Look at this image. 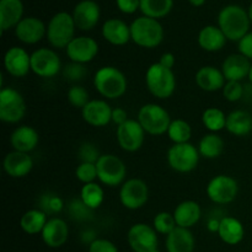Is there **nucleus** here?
<instances>
[{
	"instance_id": "obj_1",
	"label": "nucleus",
	"mask_w": 252,
	"mask_h": 252,
	"mask_svg": "<svg viewBox=\"0 0 252 252\" xmlns=\"http://www.w3.org/2000/svg\"><path fill=\"white\" fill-rule=\"evenodd\" d=\"M250 22L249 12L238 5H228L219 12L218 27L229 41L239 42L243 39L249 33Z\"/></svg>"
},
{
	"instance_id": "obj_2",
	"label": "nucleus",
	"mask_w": 252,
	"mask_h": 252,
	"mask_svg": "<svg viewBox=\"0 0 252 252\" xmlns=\"http://www.w3.org/2000/svg\"><path fill=\"white\" fill-rule=\"evenodd\" d=\"M94 86L102 97L116 100L122 97L128 88L125 74L115 66H102L94 76Z\"/></svg>"
},
{
	"instance_id": "obj_3",
	"label": "nucleus",
	"mask_w": 252,
	"mask_h": 252,
	"mask_svg": "<svg viewBox=\"0 0 252 252\" xmlns=\"http://www.w3.org/2000/svg\"><path fill=\"white\" fill-rule=\"evenodd\" d=\"M130 37L137 46L152 49L160 46L164 39V29L158 20L142 16L130 25Z\"/></svg>"
},
{
	"instance_id": "obj_4",
	"label": "nucleus",
	"mask_w": 252,
	"mask_h": 252,
	"mask_svg": "<svg viewBox=\"0 0 252 252\" xmlns=\"http://www.w3.org/2000/svg\"><path fill=\"white\" fill-rule=\"evenodd\" d=\"M145 84L154 97L165 100L174 95L176 89V78L172 69H167L161 64L154 63L148 68L145 74Z\"/></svg>"
},
{
	"instance_id": "obj_5",
	"label": "nucleus",
	"mask_w": 252,
	"mask_h": 252,
	"mask_svg": "<svg viewBox=\"0 0 252 252\" xmlns=\"http://www.w3.org/2000/svg\"><path fill=\"white\" fill-rule=\"evenodd\" d=\"M75 29L73 15L64 11L58 12L52 17L47 26V39L53 48H66L68 44L75 38Z\"/></svg>"
},
{
	"instance_id": "obj_6",
	"label": "nucleus",
	"mask_w": 252,
	"mask_h": 252,
	"mask_svg": "<svg viewBox=\"0 0 252 252\" xmlns=\"http://www.w3.org/2000/svg\"><path fill=\"white\" fill-rule=\"evenodd\" d=\"M138 122L150 135H162L167 133L171 118L169 112L158 103H147L138 112Z\"/></svg>"
},
{
	"instance_id": "obj_7",
	"label": "nucleus",
	"mask_w": 252,
	"mask_h": 252,
	"mask_svg": "<svg viewBox=\"0 0 252 252\" xmlns=\"http://www.w3.org/2000/svg\"><path fill=\"white\" fill-rule=\"evenodd\" d=\"M97 179L102 185L117 187L125 182L127 167L125 162L113 154H102L96 162Z\"/></svg>"
},
{
	"instance_id": "obj_8",
	"label": "nucleus",
	"mask_w": 252,
	"mask_h": 252,
	"mask_svg": "<svg viewBox=\"0 0 252 252\" xmlns=\"http://www.w3.org/2000/svg\"><path fill=\"white\" fill-rule=\"evenodd\" d=\"M26 115V102L17 90L2 88L0 90V121L4 123H19Z\"/></svg>"
},
{
	"instance_id": "obj_9",
	"label": "nucleus",
	"mask_w": 252,
	"mask_h": 252,
	"mask_svg": "<svg viewBox=\"0 0 252 252\" xmlns=\"http://www.w3.org/2000/svg\"><path fill=\"white\" fill-rule=\"evenodd\" d=\"M198 148L191 143L174 144L167 150V162L172 170L181 174L193 171L199 162Z\"/></svg>"
},
{
	"instance_id": "obj_10",
	"label": "nucleus",
	"mask_w": 252,
	"mask_h": 252,
	"mask_svg": "<svg viewBox=\"0 0 252 252\" xmlns=\"http://www.w3.org/2000/svg\"><path fill=\"white\" fill-rule=\"evenodd\" d=\"M149 199L148 185L140 179H129L125 181L120 189V201L125 208L137 211L143 208Z\"/></svg>"
},
{
	"instance_id": "obj_11",
	"label": "nucleus",
	"mask_w": 252,
	"mask_h": 252,
	"mask_svg": "<svg viewBox=\"0 0 252 252\" xmlns=\"http://www.w3.org/2000/svg\"><path fill=\"white\" fill-rule=\"evenodd\" d=\"M238 193V181L228 175H218L213 177L207 186V196L217 204L230 203L236 198Z\"/></svg>"
},
{
	"instance_id": "obj_12",
	"label": "nucleus",
	"mask_w": 252,
	"mask_h": 252,
	"mask_svg": "<svg viewBox=\"0 0 252 252\" xmlns=\"http://www.w3.org/2000/svg\"><path fill=\"white\" fill-rule=\"evenodd\" d=\"M61 70V58L53 49L39 48L31 54V71L39 78H53Z\"/></svg>"
},
{
	"instance_id": "obj_13",
	"label": "nucleus",
	"mask_w": 252,
	"mask_h": 252,
	"mask_svg": "<svg viewBox=\"0 0 252 252\" xmlns=\"http://www.w3.org/2000/svg\"><path fill=\"white\" fill-rule=\"evenodd\" d=\"M127 240L134 252H152L158 249V233L153 226L145 223H138L130 226Z\"/></svg>"
},
{
	"instance_id": "obj_14",
	"label": "nucleus",
	"mask_w": 252,
	"mask_h": 252,
	"mask_svg": "<svg viewBox=\"0 0 252 252\" xmlns=\"http://www.w3.org/2000/svg\"><path fill=\"white\" fill-rule=\"evenodd\" d=\"M145 138V130L138 122V120H128L127 122L117 127L118 145L125 152L134 153L143 147Z\"/></svg>"
},
{
	"instance_id": "obj_15",
	"label": "nucleus",
	"mask_w": 252,
	"mask_h": 252,
	"mask_svg": "<svg viewBox=\"0 0 252 252\" xmlns=\"http://www.w3.org/2000/svg\"><path fill=\"white\" fill-rule=\"evenodd\" d=\"M66 56L74 63L86 64L94 61L98 53V44L88 36L75 37L65 48Z\"/></svg>"
},
{
	"instance_id": "obj_16",
	"label": "nucleus",
	"mask_w": 252,
	"mask_h": 252,
	"mask_svg": "<svg viewBox=\"0 0 252 252\" xmlns=\"http://www.w3.org/2000/svg\"><path fill=\"white\" fill-rule=\"evenodd\" d=\"M4 66L14 78H24L31 70V54L21 47H11L4 56Z\"/></svg>"
},
{
	"instance_id": "obj_17",
	"label": "nucleus",
	"mask_w": 252,
	"mask_h": 252,
	"mask_svg": "<svg viewBox=\"0 0 252 252\" xmlns=\"http://www.w3.org/2000/svg\"><path fill=\"white\" fill-rule=\"evenodd\" d=\"M42 240L48 248H62L68 241L69 226L65 220L58 217H52L48 219L43 231L41 233Z\"/></svg>"
},
{
	"instance_id": "obj_18",
	"label": "nucleus",
	"mask_w": 252,
	"mask_h": 252,
	"mask_svg": "<svg viewBox=\"0 0 252 252\" xmlns=\"http://www.w3.org/2000/svg\"><path fill=\"white\" fill-rule=\"evenodd\" d=\"M47 34V27L37 17H25L15 27V36L25 44L38 43Z\"/></svg>"
},
{
	"instance_id": "obj_19",
	"label": "nucleus",
	"mask_w": 252,
	"mask_h": 252,
	"mask_svg": "<svg viewBox=\"0 0 252 252\" xmlns=\"http://www.w3.org/2000/svg\"><path fill=\"white\" fill-rule=\"evenodd\" d=\"M111 106L103 100H90V102L81 110L84 121L93 127H105L112 122Z\"/></svg>"
},
{
	"instance_id": "obj_20",
	"label": "nucleus",
	"mask_w": 252,
	"mask_h": 252,
	"mask_svg": "<svg viewBox=\"0 0 252 252\" xmlns=\"http://www.w3.org/2000/svg\"><path fill=\"white\" fill-rule=\"evenodd\" d=\"M2 167L6 175H9L12 179H22L32 171L33 160L27 153L12 150L7 153L6 157L4 158Z\"/></svg>"
},
{
	"instance_id": "obj_21",
	"label": "nucleus",
	"mask_w": 252,
	"mask_h": 252,
	"mask_svg": "<svg viewBox=\"0 0 252 252\" xmlns=\"http://www.w3.org/2000/svg\"><path fill=\"white\" fill-rule=\"evenodd\" d=\"M73 19L81 31L93 30L100 20V7L94 0H83L74 9Z\"/></svg>"
},
{
	"instance_id": "obj_22",
	"label": "nucleus",
	"mask_w": 252,
	"mask_h": 252,
	"mask_svg": "<svg viewBox=\"0 0 252 252\" xmlns=\"http://www.w3.org/2000/svg\"><path fill=\"white\" fill-rule=\"evenodd\" d=\"M252 62L243 54L235 53L226 57L221 64V71L226 81H241L249 78Z\"/></svg>"
},
{
	"instance_id": "obj_23",
	"label": "nucleus",
	"mask_w": 252,
	"mask_h": 252,
	"mask_svg": "<svg viewBox=\"0 0 252 252\" xmlns=\"http://www.w3.org/2000/svg\"><path fill=\"white\" fill-rule=\"evenodd\" d=\"M194 80H196L197 86L207 93L223 90L226 83L221 69L216 68L213 65H206L199 68L194 76Z\"/></svg>"
},
{
	"instance_id": "obj_24",
	"label": "nucleus",
	"mask_w": 252,
	"mask_h": 252,
	"mask_svg": "<svg viewBox=\"0 0 252 252\" xmlns=\"http://www.w3.org/2000/svg\"><path fill=\"white\" fill-rule=\"evenodd\" d=\"M12 149L21 153H31L39 143V135L34 128L30 126H20L15 128L10 137Z\"/></svg>"
},
{
	"instance_id": "obj_25",
	"label": "nucleus",
	"mask_w": 252,
	"mask_h": 252,
	"mask_svg": "<svg viewBox=\"0 0 252 252\" xmlns=\"http://www.w3.org/2000/svg\"><path fill=\"white\" fill-rule=\"evenodd\" d=\"M102 36L113 46H125L132 39L130 26L120 19H110L103 24Z\"/></svg>"
},
{
	"instance_id": "obj_26",
	"label": "nucleus",
	"mask_w": 252,
	"mask_h": 252,
	"mask_svg": "<svg viewBox=\"0 0 252 252\" xmlns=\"http://www.w3.org/2000/svg\"><path fill=\"white\" fill-rule=\"evenodd\" d=\"M165 245L167 252H193L196 241L189 229L176 226L166 236Z\"/></svg>"
},
{
	"instance_id": "obj_27",
	"label": "nucleus",
	"mask_w": 252,
	"mask_h": 252,
	"mask_svg": "<svg viewBox=\"0 0 252 252\" xmlns=\"http://www.w3.org/2000/svg\"><path fill=\"white\" fill-rule=\"evenodd\" d=\"M24 5L21 0H0V27L1 31L16 27L22 20Z\"/></svg>"
},
{
	"instance_id": "obj_28",
	"label": "nucleus",
	"mask_w": 252,
	"mask_h": 252,
	"mask_svg": "<svg viewBox=\"0 0 252 252\" xmlns=\"http://www.w3.org/2000/svg\"><path fill=\"white\" fill-rule=\"evenodd\" d=\"M174 218L177 226L191 229L196 225L202 217V209L197 202L184 201L175 208Z\"/></svg>"
},
{
	"instance_id": "obj_29",
	"label": "nucleus",
	"mask_w": 252,
	"mask_h": 252,
	"mask_svg": "<svg viewBox=\"0 0 252 252\" xmlns=\"http://www.w3.org/2000/svg\"><path fill=\"white\" fill-rule=\"evenodd\" d=\"M218 235L226 245H238L244 240L245 228L239 219L234 217H224L223 219H220Z\"/></svg>"
},
{
	"instance_id": "obj_30",
	"label": "nucleus",
	"mask_w": 252,
	"mask_h": 252,
	"mask_svg": "<svg viewBox=\"0 0 252 252\" xmlns=\"http://www.w3.org/2000/svg\"><path fill=\"white\" fill-rule=\"evenodd\" d=\"M226 37L219 27L209 25L203 27L198 33V44L203 51L218 52L224 48L226 43Z\"/></svg>"
},
{
	"instance_id": "obj_31",
	"label": "nucleus",
	"mask_w": 252,
	"mask_h": 252,
	"mask_svg": "<svg viewBox=\"0 0 252 252\" xmlns=\"http://www.w3.org/2000/svg\"><path fill=\"white\" fill-rule=\"evenodd\" d=\"M226 130L235 137H245L252 130V116L248 111L235 110L226 117Z\"/></svg>"
},
{
	"instance_id": "obj_32",
	"label": "nucleus",
	"mask_w": 252,
	"mask_h": 252,
	"mask_svg": "<svg viewBox=\"0 0 252 252\" xmlns=\"http://www.w3.org/2000/svg\"><path fill=\"white\" fill-rule=\"evenodd\" d=\"M41 209H30L20 219V228L29 235H37L43 231L48 218Z\"/></svg>"
},
{
	"instance_id": "obj_33",
	"label": "nucleus",
	"mask_w": 252,
	"mask_h": 252,
	"mask_svg": "<svg viewBox=\"0 0 252 252\" xmlns=\"http://www.w3.org/2000/svg\"><path fill=\"white\" fill-rule=\"evenodd\" d=\"M197 148L201 157L206 159H217L224 150V140L217 133H209L202 137Z\"/></svg>"
},
{
	"instance_id": "obj_34",
	"label": "nucleus",
	"mask_w": 252,
	"mask_h": 252,
	"mask_svg": "<svg viewBox=\"0 0 252 252\" xmlns=\"http://www.w3.org/2000/svg\"><path fill=\"white\" fill-rule=\"evenodd\" d=\"M174 0H140V10L144 16L152 19H161L172 9Z\"/></svg>"
},
{
	"instance_id": "obj_35",
	"label": "nucleus",
	"mask_w": 252,
	"mask_h": 252,
	"mask_svg": "<svg viewBox=\"0 0 252 252\" xmlns=\"http://www.w3.org/2000/svg\"><path fill=\"white\" fill-rule=\"evenodd\" d=\"M80 199L89 208L95 211L103 203L105 192L100 185L96 184V182H91V184H86L81 187Z\"/></svg>"
},
{
	"instance_id": "obj_36",
	"label": "nucleus",
	"mask_w": 252,
	"mask_h": 252,
	"mask_svg": "<svg viewBox=\"0 0 252 252\" xmlns=\"http://www.w3.org/2000/svg\"><path fill=\"white\" fill-rule=\"evenodd\" d=\"M226 117L228 116L217 107H209L204 110L202 115L203 126L211 133H218L226 127Z\"/></svg>"
},
{
	"instance_id": "obj_37",
	"label": "nucleus",
	"mask_w": 252,
	"mask_h": 252,
	"mask_svg": "<svg viewBox=\"0 0 252 252\" xmlns=\"http://www.w3.org/2000/svg\"><path fill=\"white\" fill-rule=\"evenodd\" d=\"M167 135L174 142V144H182V143H189L192 137V128L189 123L184 120H175L170 125Z\"/></svg>"
},
{
	"instance_id": "obj_38",
	"label": "nucleus",
	"mask_w": 252,
	"mask_h": 252,
	"mask_svg": "<svg viewBox=\"0 0 252 252\" xmlns=\"http://www.w3.org/2000/svg\"><path fill=\"white\" fill-rule=\"evenodd\" d=\"M64 208V202L58 194L44 193L39 198V208L47 216H56Z\"/></svg>"
},
{
	"instance_id": "obj_39",
	"label": "nucleus",
	"mask_w": 252,
	"mask_h": 252,
	"mask_svg": "<svg viewBox=\"0 0 252 252\" xmlns=\"http://www.w3.org/2000/svg\"><path fill=\"white\" fill-rule=\"evenodd\" d=\"M177 226L176 220L174 218V214L169 213V212H160L154 217L153 220V228L155 231L162 235H169L172 230Z\"/></svg>"
},
{
	"instance_id": "obj_40",
	"label": "nucleus",
	"mask_w": 252,
	"mask_h": 252,
	"mask_svg": "<svg viewBox=\"0 0 252 252\" xmlns=\"http://www.w3.org/2000/svg\"><path fill=\"white\" fill-rule=\"evenodd\" d=\"M69 103L76 108H81L83 110L89 102H90V96H89L88 90L80 85H74L69 89L68 94H66Z\"/></svg>"
},
{
	"instance_id": "obj_41",
	"label": "nucleus",
	"mask_w": 252,
	"mask_h": 252,
	"mask_svg": "<svg viewBox=\"0 0 252 252\" xmlns=\"http://www.w3.org/2000/svg\"><path fill=\"white\" fill-rule=\"evenodd\" d=\"M68 211L70 213V217L75 220L79 221H84V220H89L93 216V209L89 208L80 198L79 199H73L70 202L68 207Z\"/></svg>"
},
{
	"instance_id": "obj_42",
	"label": "nucleus",
	"mask_w": 252,
	"mask_h": 252,
	"mask_svg": "<svg viewBox=\"0 0 252 252\" xmlns=\"http://www.w3.org/2000/svg\"><path fill=\"white\" fill-rule=\"evenodd\" d=\"M75 176L83 185L95 182V180L97 179L96 164H91V162H80L75 170Z\"/></svg>"
},
{
	"instance_id": "obj_43",
	"label": "nucleus",
	"mask_w": 252,
	"mask_h": 252,
	"mask_svg": "<svg viewBox=\"0 0 252 252\" xmlns=\"http://www.w3.org/2000/svg\"><path fill=\"white\" fill-rule=\"evenodd\" d=\"M86 73H88V70L85 68V64L74 63V62H71L70 64H66L63 69V76L71 83H78V81L84 80Z\"/></svg>"
},
{
	"instance_id": "obj_44",
	"label": "nucleus",
	"mask_w": 252,
	"mask_h": 252,
	"mask_svg": "<svg viewBox=\"0 0 252 252\" xmlns=\"http://www.w3.org/2000/svg\"><path fill=\"white\" fill-rule=\"evenodd\" d=\"M221 91H223V96L226 101L236 102L244 97L245 88L241 85L240 81H226Z\"/></svg>"
},
{
	"instance_id": "obj_45",
	"label": "nucleus",
	"mask_w": 252,
	"mask_h": 252,
	"mask_svg": "<svg viewBox=\"0 0 252 252\" xmlns=\"http://www.w3.org/2000/svg\"><path fill=\"white\" fill-rule=\"evenodd\" d=\"M79 159L81 162H91V164H96L97 160L100 159L101 154L96 145L93 143H84L80 148H79Z\"/></svg>"
},
{
	"instance_id": "obj_46",
	"label": "nucleus",
	"mask_w": 252,
	"mask_h": 252,
	"mask_svg": "<svg viewBox=\"0 0 252 252\" xmlns=\"http://www.w3.org/2000/svg\"><path fill=\"white\" fill-rule=\"evenodd\" d=\"M89 252H118V249L107 239H96L89 245Z\"/></svg>"
},
{
	"instance_id": "obj_47",
	"label": "nucleus",
	"mask_w": 252,
	"mask_h": 252,
	"mask_svg": "<svg viewBox=\"0 0 252 252\" xmlns=\"http://www.w3.org/2000/svg\"><path fill=\"white\" fill-rule=\"evenodd\" d=\"M239 53L252 62V32H249L243 39L238 42Z\"/></svg>"
},
{
	"instance_id": "obj_48",
	"label": "nucleus",
	"mask_w": 252,
	"mask_h": 252,
	"mask_svg": "<svg viewBox=\"0 0 252 252\" xmlns=\"http://www.w3.org/2000/svg\"><path fill=\"white\" fill-rule=\"evenodd\" d=\"M118 9L125 14H133L140 9V0H116Z\"/></svg>"
},
{
	"instance_id": "obj_49",
	"label": "nucleus",
	"mask_w": 252,
	"mask_h": 252,
	"mask_svg": "<svg viewBox=\"0 0 252 252\" xmlns=\"http://www.w3.org/2000/svg\"><path fill=\"white\" fill-rule=\"evenodd\" d=\"M128 120H129V118H128L127 111L123 110V108H121V107L113 108L112 110V122L113 123H116L117 126H121V125H123V123L127 122Z\"/></svg>"
},
{
	"instance_id": "obj_50",
	"label": "nucleus",
	"mask_w": 252,
	"mask_h": 252,
	"mask_svg": "<svg viewBox=\"0 0 252 252\" xmlns=\"http://www.w3.org/2000/svg\"><path fill=\"white\" fill-rule=\"evenodd\" d=\"M158 63L161 64L165 68L172 69L175 66V63H176V59H175V56L172 53H164L160 57V61Z\"/></svg>"
},
{
	"instance_id": "obj_51",
	"label": "nucleus",
	"mask_w": 252,
	"mask_h": 252,
	"mask_svg": "<svg viewBox=\"0 0 252 252\" xmlns=\"http://www.w3.org/2000/svg\"><path fill=\"white\" fill-rule=\"evenodd\" d=\"M219 226H220V220H217V219L214 218L209 219L208 223H207V229H208L211 233H218Z\"/></svg>"
},
{
	"instance_id": "obj_52",
	"label": "nucleus",
	"mask_w": 252,
	"mask_h": 252,
	"mask_svg": "<svg viewBox=\"0 0 252 252\" xmlns=\"http://www.w3.org/2000/svg\"><path fill=\"white\" fill-rule=\"evenodd\" d=\"M193 6H202L206 2V0H189Z\"/></svg>"
},
{
	"instance_id": "obj_53",
	"label": "nucleus",
	"mask_w": 252,
	"mask_h": 252,
	"mask_svg": "<svg viewBox=\"0 0 252 252\" xmlns=\"http://www.w3.org/2000/svg\"><path fill=\"white\" fill-rule=\"evenodd\" d=\"M249 17H250V20H251V22H252V4L250 5V7H249Z\"/></svg>"
},
{
	"instance_id": "obj_54",
	"label": "nucleus",
	"mask_w": 252,
	"mask_h": 252,
	"mask_svg": "<svg viewBox=\"0 0 252 252\" xmlns=\"http://www.w3.org/2000/svg\"><path fill=\"white\" fill-rule=\"evenodd\" d=\"M249 80H250V83H251V85H252V63H251L250 73H249Z\"/></svg>"
},
{
	"instance_id": "obj_55",
	"label": "nucleus",
	"mask_w": 252,
	"mask_h": 252,
	"mask_svg": "<svg viewBox=\"0 0 252 252\" xmlns=\"http://www.w3.org/2000/svg\"><path fill=\"white\" fill-rule=\"evenodd\" d=\"M152 252H161V251H160V250H158V249H157V250H154V251H152Z\"/></svg>"
}]
</instances>
